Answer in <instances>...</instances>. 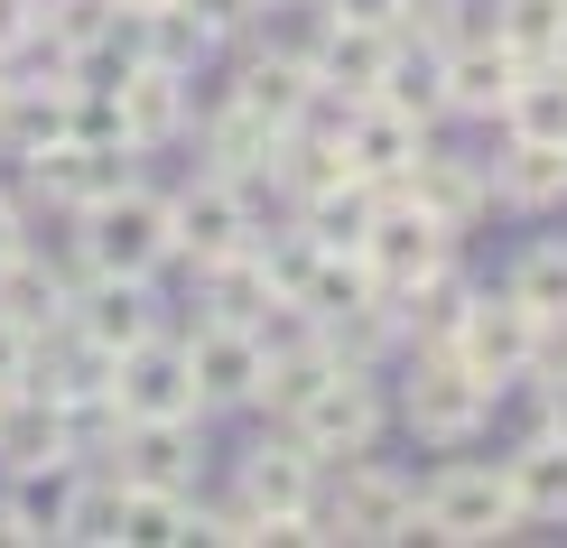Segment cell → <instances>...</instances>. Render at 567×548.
<instances>
[{"mask_svg": "<svg viewBox=\"0 0 567 548\" xmlns=\"http://www.w3.org/2000/svg\"><path fill=\"white\" fill-rule=\"evenodd\" d=\"M75 260L84 270H122V279H158L177 260V214H168V196H150V186H122V196H103V205H84L75 214Z\"/></svg>", "mask_w": 567, "mask_h": 548, "instance_id": "cell-1", "label": "cell"}, {"mask_svg": "<svg viewBox=\"0 0 567 548\" xmlns=\"http://www.w3.org/2000/svg\"><path fill=\"white\" fill-rule=\"evenodd\" d=\"M493 381H475L456 344H410V381H400V418H410V437L429 446H465L475 427L493 418Z\"/></svg>", "mask_w": 567, "mask_h": 548, "instance_id": "cell-2", "label": "cell"}, {"mask_svg": "<svg viewBox=\"0 0 567 548\" xmlns=\"http://www.w3.org/2000/svg\"><path fill=\"white\" fill-rule=\"evenodd\" d=\"M307 539H419V484H400L372 456H344V484L307 511Z\"/></svg>", "mask_w": 567, "mask_h": 548, "instance_id": "cell-3", "label": "cell"}, {"mask_svg": "<svg viewBox=\"0 0 567 548\" xmlns=\"http://www.w3.org/2000/svg\"><path fill=\"white\" fill-rule=\"evenodd\" d=\"M512 530H522V511H512L503 465H446L419 484V539L484 548V539H512Z\"/></svg>", "mask_w": 567, "mask_h": 548, "instance_id": "cell-4", "label": "cell"}, {"mask_svg": "<svg viewBox=\"0 0 567 548\" xmlns=\"http://www.w3.org/2000/svg\"><path fill=\"white\" fill-rule=\"evenodd\" d=\"M279 427H289V437H298L317 465H326V456H372V437H382V391H372L363 363H336V372H326Z\"/></svg>", "mask_w": 567, "mask_h": 548, "instance_id": "cell-5", "label": "cell"}, {"mask_svg": "<svg viewBox=\"0 0 567 548\" xmlns=\"http://www.w3.org/2000/svg\"><path fill=\"white\" fill-rule=\"evenodd\" d=\"M456 353L475 363V381H493V391H512V381H530V353H539V317L512 289H475V307H465L456 325Z\"/></svg>", "mask_w": 567, "mask_h": 548, "instance_id": "cell-6", "label": "cell"}, {"mask_svg": "<svg viewBox=\"0 0 567 548\" xmlns=\"http://www.w3.org/2000/svg\"><path fill=\"white\" fill-rule=\"evenodd\" d=\"M131 177H140V149H131V139H56V149L29 158V186H38L47 205H65V214L122 196Z\"/></svg>", "mask_w": 567, "mask_h": 548, "instance_id": "cell-7", "label": "cell"}, {"mask_svg": "<svg viewBox=\"0 0 567 548\" xmlns=\"http://www.w3.org/2000/svg\"><path fill=\"white\" fill-rule=\"evenodd\" d=\"M112 400H122V418H205L186 344L168 335H140L131 353H112Z\"/></svg>", "mask_w": 567, "mask_h": 548, "instance_id": "cell-8", "label": "cell"}, {"mask_svg": "<svg viewBox=\"0 0 567 548\" xmlns=\"http://www.w3.org/2000/svg\"><path fill=\"white\" fill-rule=\"evenodd\" d=\"M186 372H196L205 410H251V391H261V335L233 325V317H196L186 325Z\"/></svg>", "mask_w": 567, "mask_h": 548, "instance_id": "cell-9", "label": "cell"}, {"mask_svg": "<svg viewBox=\"0 0 567 548\" xmlns=\"http://www.w3.org/2000/svg\"><path fill=\"white\" fill-rule=\"evenodd\" d=\"M65 325L93 344V353H131L140 335H158V298L150 279H122V270H84V289L65 298Z\"/></svg>", "mask_w": 567, "mask_h": 548, "instance_id": "cell-10", "label": "cell"}, {"mask_svg": "<svg viewBox=\"0 0 567 548\" xmlns=\"http://www.w3.org/2000/svg\"><path fill=\"white\" fill-rule=\"evenodd\" d=\"M243 503L261 511V520H279L289 539H307V511H317V456H307L289 427L243 456Z\"/></svg>", "mask_w": 567, "mask_h": 548, "instance_id": "cell-11", "label": "cell"}, {"mask_svg": "<svg viewBox=\"0 0 567 548\" xmlns=\"http://www.w3.org/2000/svg\"><path fill=\"white\" fill-rule=\"evenodd\" d=\"M168 214H177V260H196V270L251 242V196H243V177H224V168H205L186 196H168Z\"/></svg>", "mask_w": 567, "mask_h": 548, "instance_id": "cell-12", "label": "cell"}, {"mask_svg": "<svg viewBox=\"0 0 567 548\" xmlns=\"http://www.w3.org/2000/svg\"><path fill=\"white\" fill-rule=\"evenodd\" d=\"M112 456H122V484L196 493V474H205V427H196V418H122Z\"/></svg>", "mask_w": 567, "mask_h": 548, "instance_id": "cell-13", "label": "cell"}, {"mask_svg": "<svg viewBox=\"0 0 567 548\" xmlns=\"http://www.w3.org/2000/svg\"><path fill=\"white\" fill-rule=\"evenodd\" d=\"M437 56H446V112H465V122H503L512 84H522V56H512L484 19H475L465 38H446Z\"/></svg>", "mask_w": 567, "mask_h": 548, "instance_id": "cell-14", "label": "cell"}, {"mask_svg": "<svg viewBox=\"0 0 567 548\" xmlns=\"http://www.w3.org/2000/svg\"><path fill=\"white\" fill-rule=\"evenodd\" d=\"M391 46H400V29H372V19H336V10H326L317 46H307V75H317L326 93L372 103V93H382V75H391Z\"/></svg>", "mask_w": 567, "mask_h": 548, "instance_id": "cell-15", "label": "cell"}, {"mask_svg": "<svg viewBox=\"0 0 567 548\" xmlns=\"http://www.w3.org/2000/svg\"><path fill=\"white\" fill-rule=\"evenodd\" d=\"M419 214H437L446 232H475L493 214V158H456V149H419V168L400 177Z\"/></svg>", "mask_w": 567, "mask_h": 548, "instance_id": "cell-16", "label": "cell"}, {"mask_svg": "<svg viewBox=\"0 0 567 548\" xmlns=\"http://www.w3.org/2000/svg\"><path fill=\"white\" fill-rule=\"evenodd\" d=\"M186 84H196V75H168V65H131V75L112 84V112H122V139H131V149H168V139L196 122Z\"/></svg>", "mask_w": 567, "mask_h": 548, "instance_id": "cell-17", "label": "cell"}, {"mask_svg": "<svg viewBox=\"0 0 567 548\" xmlns=\"http://www.w3.org/2000/svg\"><path fill=\"white\" fill-rule=\"evenodd\" d=\"M56 139H75V84H56V75L0 84V149L38 158V149H56Z\"/></svg>", "mask_w": 567, "mask_h": 548, "instance_id": "cell-18", "label": "cell"}, {"mask_svg": "<svg viewBox=\"0 0 567 548\" xmlns=\"http://www.w3.org/2000/svg\"><path fill=\"white\" fill-rule=\"evenodd\" d=\"M419 149H429V131H419L410 112H391V103H353V122H344V158H353V177H363V186L410 177V168H419Z\"/></svg>", "mask_w": 567, "mask_h": 548, "instance_id": "cell-19", "label": "cell"}, {"mask_svg": "<svg viewBox=\"0 0 567 548\" xmlns=\"http://www.w3.org/2000/svg\"><path fill=\"white\" fill-rule=\"evenodd\" d=\"M56 456H75V437H65V400L38 391V381L0 391V465H56Z\"/></svg>", "mask_w": 567, "mask_h": 548, "instance_id": "cell-20", "label": "cell"}, {"mask_svg": "<svg viewBox=\"0 0 567 548\" xmlns=\"http://www.w3.org/2000/svg\"><path fill=\"white\" fill-rule=\"evenodd\" d=\"M493 196L522 205V214L567 205V139H503V158H493Z\"/></svg>", "mask_w": 567, "mask_h": 548, "instance_id": "cell-21", "label": "cell"}, {"mask_svg": "<svg viewBox=\"0 0 567 548\" xmlns=\"http://www.w3.org/2000/svg\"><path fill=\"white\" fill-rule=\"evenodd\" d=\"M131 46L140 65H168V75H196L205 56H215V29H205L186 0H150V10H131Z\"/></svg>", "mask_w": 567, "mask_h": 548, "instance_id": "cell-22", "label": "cell"}, {"mask_svg": "<svg viewBox=\"0 0 567 548\" xmlns=\"http://www.w3.org/2000/svg\"><path fill=\"white\" fill-rule=\"evenodd\" d=\"M503 484H512V511L522 520H567V437H522L503 456Z\"/></svg>", "mask_w": 567, "mask_h": 548, "instance_id": "cell-23", "label": "cell"}, {"mask_svg": "<svg viewBox=\"0 0 567 548\" xmlns=\"http://www.w3.org/2000/svg\"><path fill=\"white\" fill-rule=\"evenodd\" d=\"M307 93H317V75H307V56H289V46H261V56H243V84H233V103L261 112L270 131H289L307 112Z\"/></svg>", "mask_w": 567, "mask_h": 548, "instance_id": "cell-24", "label": "cell"}, {"mask_svg": "<svg viewBox=\"0 0 567 548\" xmlns=\"http://www.w3.org/2000/svg\"><path fill=\"white\" fill-rule=\"evenodd\" d=\"M400 344H456V325H465V307H475V279L446 260V270H429L419 289H400Z\"/></svg>", "mask_w": 567, "mask_h": 548, "instance_id": "cell-25", "label": "cell"}, {"mask_svg": "<svg viewBox=\"0 0 567 548\" xmlns=\"http://www.w3.org/2000/svg\"><path fill=\"white\" fill-rule=\"evenodd\" d=\"M65 298H75V289H65V270L47 251L19 242L10 260H0V317H10V325H38V335H47V325H65Z\"/></svg>", "mask_w": 567, "mask_h": 548, "instance_id": "cell-26", "label": "cell"}, {"mask_svg": "<svg viewBox=\"0 0 567 548\" xmlns=\"http://www.w3.org/2000/svg\"><path fill=\"white\" fill-rule=\"evenodd\" d=\"M372 103L410 112L419 131H437V122H446V56H437L429 38H400V46H391V75H382V93H372Z\"/></svg>", "mask_w": 567, "mask_h": 548, "instance_id": "cell-27", "label": "cell"}, {"mask_svg": "<svg viewBox=\"0 0 567 548\" xmlns=\"http://www.w3.org/2000/svg\"><path fill=\"white\" fill-rule=\"evenodd\" d=\"M205 158H215L224 177H251V168L270 177V158H279V131L261 122V112H243V103L224 93V103L205 112Z\"/></svg>", "mask_w": 567, "mask_h": 548, "instance_id": "cell-28", "label": "cell"}, {"mask_svg": "<svg viewBox=\"0 0 567 548\" xmlns=\"http://www.w3.org/2000/svg\"><path fill=\"white\" fill-rule=\"evenodd\" d=\"M0 503L19 511V530L29 539H56L65 530V503H75V456H56V465H10V493Z\"/></svg>", "mask_w": 567, "mask_h": 548, "instance_id": "cell-29", "label": "cell"}, {"mask_svg": "<svg viewBox=\"0 0 567 548\" xmlns=\"http://www.w3.org/2000/svg\"><path fill=\"white\" fill-rule=\"evenodd\" d=\"M503 139H567V65H522V84H512L503 103Z\"/></svg>", "mask_w": 567, "mask_h": 548, "instance_id": "cell-30", "label": "cell"}, {"mask_svg": "<svg viewBox=\"0 0 567 548\" xmlns=\"http://www.w3.org/2000/svg\"><path fill=\"white\" fill-rule=\"evenodd\" d=\"M363 298H382V279H372V260H363V242L353 251H317V270H307V289H298V307L307 317H344V307H363Z\"/></svg>", "mask_w": 567, "mask_h": 548, "instance_id": "cell-31", "label": "cell"}, {"mask_svg": "<svg viewBox=\"0 0 567 548\" xmlns=\"http://www.w3.org/2000/svg\"><path fill=\"white\" fill-rule=\"evenodd\" d=\"M270 307V270H261V251H224V260H205V317H233V325H251Z\"/></svg>", "mask_w": 567, "mask_h": 548, "instance_id": "cell-32", "label": "cell"}, {"mask_svg": "<svg viewBox=\"0 0 567 548\" xmlns=\"http://www.w3.org/2000/svg\"><path fill=\"white\" fill-rule=\"evenodd\" d=\"M484 29L503 38L522 65H549V56H558V29H567V0H493Z\"/></svg>", "mask_w": 567, "mask_h": 548, "instance_id": "cell-33", "label": "cell"}, {"mask_svg": "<svg viewBox=\"0 0 567 548\" xmlns=\"http://www.w3.org/2000/svg\"><path fill=\"white\" fill-rule=\"evenodd\" d=\"M122 19H131L122 0H38V38L56 46V56H84V46H103Z\"/></svg>", "mask_w": 567, "mask_h": 548, "instance_id": "cell-34", "label": "cell"}, {"mask_svg": "<svg viewBox=\"0 0 567 548\" xmlns=\"http://www.w3.org/2000/svg\"><path fill=\"white\" fill-rule=\"evenodd\" d=\"M122 539H196V493H158V484H122Z\"/></svg>", "mask_w": 567, "mask_h": 548, "instance_id": "cell-35", "label": "cell"}, {"mask_svg": "<svg viewBox=\"0 0 567 548\" xmlns=\"http://www.w3.org/2000/svg\"><path fill=\"white\" fill-rule=\"evenodd\" d=\"M56 539H84V548L122 539V474H75V503H65V530Z\"/></svg>", "mask_w": 567, "mask_h": 548, "instance_id": "cell-36", "label": "cell"}, {"mask_svg": "<svg viewBox=\"0 0 567 548\" xmlns=\"http://www.w3.org/2000/svg\"><path fill=\"white\" fill-rule=\"evenodd\" d=\"M512 298L530 307V317H567V242H530L522 260H512V279H503Z\"/></svg>", "mask_w": 567, "mask_h": 548, "instance_id": "cell-37", "label": "cell"}, {"mask_svg": "<svg viewBox=\"0 0 567 548\" xmlns=\"http://www.w3.org/2000/svg\"><path fill=\"white\" fill-rule=\"evenodd\" d=\"M475 0H400V38H429V46H446V38H465L475 29Z\"/></svg>", "mask_w": 567, "mask_h": 548, "instance_id": "cell-38", "label": "cell"}, {"mask_svg": "<svg viewBox=\"0 0 567 548\" xmlns=\"http://www.w3.org/2000/svg\"><path fill=\"white\" fill-rule=\"evenodd\" d=\"M29 372H38V325H10V317H0V391H19Z\"/></svg>", "mask_w": 567, "mask_h": 548, "instance_id": "cell-39", "label": "cell"}, {"mask_svg": "<svg viewBox=\"0 0 567 548\" xmlns=\"http://www.w3.org/2000/svg\"><path fill=\"white\" fill-rule=\"evenodd\" d=\"M186 10L215 29V46H224V38H243V29H261V0H186Z\"/></svg>", "mask_w": 567, "mask_h": 548, "instance_id": "cell-40", "label": "cell"}, {"mask_svg": "<svg viewBox=\"0 0 567 548\" xmlns=\"http://www.w3.org/2000/svg\"><path fill=\"white\" fill-rule=\"evenodd\" d=\"M19 46H38V0H0V65H10Z\"/></svg>", "mask_w": 567, "mask_h": 548, "instance_id": "cell-41", "label": "cell"}, {"mask_svg": "<svg viewBox=\"0 0 567 548\" xmlns=\"http://www.w3.org/2000/svg\"><path fill=\"white\" fill-rule=\"evenodd\" d=\"M539 427H549V437H567V363L539 372Z\"/></svg>", "mask_w": 567, "mask_h": 548, "instance_id": "cell-42", "label": "cell"}, {"mask_svg": "<svg viewBox=\"0 0 567 548\" xmlns=\"http://www.w3.org/2000/svg\"><path fill=\"white\" fill-rule=\"evenodd\" d=\"M336 19H372V29H400V0H326Z\"/></svg>", "mask_w": 567, "mask_h": 548, "instance_id": "cell-43", "label": "cell"}, {"mask_svg": "<svg viewBox=\"0 0 567 548\" xmlns=\"http://www.w3.org/2000/svg\"><path fill=\"white\" fill-rule=\"evenodd\" d=\"M19 242H29V224H19V196H0V260H10Z\"/></svg>", "mask_w": 567, "mask_h": 548, "instance_id": "cell-44", "label": "cell"}, {"mask_svg": "<svg viewBox=\"0 0 567 548\" xmlns=\"http://www.w3.org/2000/svg\"><path fill=\"white\" fill-rule=\"evenodd\" d=\"M19 539H29V530H19V511L0 503V548H19Z\"/></svg>", "mask_w": 567, "mask_h": 548, "instance_id": "cell-45", "label": "cell"}, {"mask_svg": "<svg viewBox=\"0 0 567 548\" xmlns=\"http://www.w3.org/2000/svg\"><path fill=\"white\" fill-rule=\"evenodd\" d=\"M261 10H298V0H261Z\"/></svg>", "mask_w": 567, "mask_h": 548, "instance_id": "cell-46", "label": "cell"}, {"mask_svg": "<svg viewBox=\"0 0 567 548\" xmlns=\"http://www.w3.org/2000/svg\"><path fill=\"white\" fill-rule=\"evenodd\" d=\"M558 65H567V29H558Z\"/></svg>", "mask_w": 567, "mask_h": 548, "instance_id": "cell-47", "label": "cell"}, {"mask_svg": "<svg viewBox=\"0 0 567 548\" xmlns=\"http://www.w3.org/2000/svg\"><path fill=\"white\" fill-rule=\"evenodd\" d=\"M122 10H150V0H122Z\"/></svg>", "mask_w": 567, "mask_h": 548, "instance_id": "cell-48", "label": "cell"}, {"mask_svg": "<svg viewBox=\"0 0 567 548\" xmlns=\"http://www.w3.org/2000/svg\"><path fill=\"white\" fill-rule=\"evenodd\" d=\"M0 84H10V75H0Z\"/></svg>", "mask_w": 567, "mask_h": 548, "instance_id": "cell-49", "label": "cell"}]
</instances>
